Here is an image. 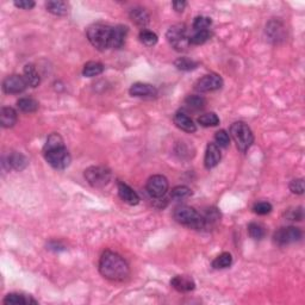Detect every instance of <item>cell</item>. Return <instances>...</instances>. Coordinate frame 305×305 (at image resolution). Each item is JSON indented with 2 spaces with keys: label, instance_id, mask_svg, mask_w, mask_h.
<instances>
[{
  "label": "cell",
  "instance_id": "e575fe53",
  "mask_svg": "<svg viewBox=\"0 0 305 305\" xmlns=\"http://www.w3.org/2000/svg\"><path fill=\"white\" fill-rule=\"evenodd\" d=\"M211 24H213V20H211L210 17L198 16V17H196L193 20V29H194V31L209 30V28L211 27Z\"/></svg>",
  "mask_w": 305,
  "mask_h": 305
},
{
  "label": "cell",
  "instance_id": "d4e9b609",
  "mask_svg": "<svg viewBox=\"0 0 305 305\" xmlns=\"http://www.w3.org/2000/svg\"><path fill=\"white\" fill-rule=\"evenodd\" d=\"M39 101L35 100L34 98H22L17 101V107L22 112L25 113H33L36 112L39 110Z\"/></svg>",
  "mask_w": 305,
  "mask_h": 305
},
{
  "label": "cell",
  "instance_id": "d6986e66",
  "mask_svg": "<svg viewBox=\"0 0 305 305\" xmlns=\"http://www.w3.org/2000/svg\"><path fill=\"white\" fill-rule=\"evenodd\" d=\"M2 303L7 305H27V304H37L39 302L34 299L31 296L23 295V293H8L4 298Z\"/></svg>",
  "mask_w": 305,
  "mask_h": 305
},
{
  "label": "cell",
  "instance_id": "83f0119b",
  "mask_svg": "<svg viewBox=\"0 0 305 305\" xmlns=\"http://www.w3.org/2000/svg\"><path fill=\"white\" fill-rule=\"evenodd\" d=\"M232 263V257L230 253H222L213 261V267L215 269H224L230 267Z\"/></svg>",
  "mask_w": 305,
  "mask_h": 305
},
{
  "label": "cell",
  "instance_id": "603a6c76",
  "mask_svg": "<svg viewBox=\"0 0 305 305\" xmlns=\"http://www.w3.org/2000/svg\"><path fill=\"white\" fill-rule=\"evenodd\" d=\"M46 11L48 12H50L51 14H54V16H66V14H68V10L69 6L68 4H67L66 1H61V0H55V1H48L45 4Z\"/></svg>",
  "mask_w": 305,
  "mask_h": 305
},
{
  "label": "cell",
  "instance_id": "4dcf8cb0",
  "mask_svg": "<svg viewBox=\"0 0 305 305\" xmlns=\"http://www.w3.org/2000/svg\"><path fill=\"white\" fill-rule=\"evenodd\" d=\"M248 232L252 239L262 240L266 236V228L260 223L253 222L248 225Z\"/></svg>",
  "mask_w": 305,
  "mask_h": 305
},
{
  "label": "cell",
  "instance_id": "d590c367",
  "mask_svg": "<svg viewBox=\"0 0 305 305\" xmlns=\"http://www.w3.org/2000/svg\"><path fill=\"white\" fill-rule=\"evenodd\" d=\"M215 141L216 144L219 148H228L230 144V137H229V133L225 130H219L215 135Z\"/></svg>",
  "mask_w": 305,
  "mask_h": 305
},
{
  "label": "cell",
  "instance_id": "484cf974",
  "mask_svg": "<svg viewBox=\"0 0 305 305\" xmlns=\"http://www.w3.org/2000/svg\"><path fill=\"white\" fill-rule=\"evenodd\" d=\"M104 72V66L100 62H95V61H89L84 66L83 75L86 78H93L101 74Z\"/></svg>",
  "mask_w": 305,
  "mask_h": 305
},
{
  "label": "cell",
  "instance_id": "9c48e42d",
  "mask_svg": "<svg viewBox=\"0 0 305 305\" xmlns=\"http://www.w3.org/2000/svg\"><path fill=\"white\" fill-rule=\"evenodd\" d=\"M147 192L152 198H161L168 191V180L164 175H153L148 179L146 185Z\"/></svg>",
  "mask_w": 305,
  "mask_h": 305
},
{
  "label": "cell",
  "instance_id": "3957f363",
  "mask_svg": "<svg viewBox=\"0 0 305 305\" xmlns=\"http://www.w3.org/2000/svg\"><path fill=\"white\" fill-rule=\"evenodd\" d=\"M87 39L89 43L98 50L104 51L106 49L111 48V36H112V27L103 23H95L89 25L86 31Z\"/></svg>",
  "mask_w": 305,
  "mask_h": 305
},
{
  "label": "cell",
  "instance_id": "f1b7e54d",
  "mask_svg": "<svg viewBox=\"0 0 305 305\" xmlns=\"http://www.w3.org/2000/svg\"><path fill=\"white\" fill-rule=\"evenodd\" d=\"M198 123L204 128L216 127L219 124V118L215 112H208V113H204V115L199 116Z\"/></svg>",
  "mask_w": 305,
  "mask_h": 305
},
{
  "label": "cell",
  "instance_id": "277c9868",
  "mask_svg": "<svg viewBox=\"0 0 305 305\" xmlns=\"http://www.w3.org/2000/svg\"><path fill=\"white\" fill-rule=\"evenodd\" d=\"M173 217L176 222L180 224L188 226L191 229H196V230H202L206 228V223L204 216H202L196 209L191 208L187 205H181L174 210Z\"/></svg>",
  "mask_w": 305,
  "mask_h": 305
},
{
  "label": "cell",
  "instance_id": "30bf717a",
  "mask_svg": "<svg viewBox=\"0 0 305 305\" xmlns=\"http://www.w3.org/2000/svg\"><path fill=\"white\" fill-rule=\"evenodd\" d=\"M223 86V79L218 74H206L203 78L197 81L194 88L196 91L205 93V92H214L219 89Z\"/></svg>",
  "mask_w": 305,
  "mask_h": 305
},
{
  "label": "cell",
  "instance_id": "52a82bcc",
  "mask_svg": "<svg viewBox=\"0 0 305 305\" xmlns=\"http://www.w3.org/2000/svg\"><path fill=\"white\" fill-rule=\"evenodd\" d=\"M85 179L93 187H104L111 180V172L103 166H92L85 171Z\"/></svg>",
  "mask_w": 305,
  "mask_h": 305
},
{
  "label": "cell",
  "instance_id": "cb8c5ba5",
  "mask_svg": "<svg viewBox=\"0 0 305 305\" xmlns=\"http://www.w3.org/2000/svg\"><path fill=\"white\" fill-rule=\"evenodd\" d=\"M23 77L25 78V80H27L28 85L30 87H37L40 85L41 79H40V75L37 73L36 68H35L34 65H27L24 67V75Z\"/></svg>",
  "mask_w": 305,
  "mask_h": 305
},
{
  "label": "cell",
  "instance_id": "8d00e7d4",
  "mask_svg": "<svg viewBox=\"0 0 305 305\" xmlns=\"http://www.w3.org/2000/svg\"><path fill=\"white\" fill-rule=\"evenodd\" d=\"M272 209H273L272 205L269 204L268 202H260V203H257V204L254 205L253 210H254L255 214L263 216V215H267V214L271 213Z\"/></svg>",
  "mask_w": 305,
  "mask_h": 305
},
{
  "label": "cell",
  "instance_id": "1f68e13d",
  "mask_svg": "<svg viewBox=\"0 0 305 305\" xmlns=\"http://www.w3.org/2000/svg\"><path fill=\"white\" fill-rule=\"evenodd\" d=\"M174 65H175V67L179 69V71L188 72L196 69L197 67H198V62H196L194 60L188 59V57H179V59L174 62Z\"/></svg>",
  "mask_w": 305,
  "mask_h": 305
},
{
  "label": "cell",
  "instance_id": "6da1fadb",
  "mask_svg": "<svg viewBox=\"0 0 305 305\" xmlns=\"http://www.w3.org/2000/svg\"><path fill=\"white\" fill-rule=\"evenodd\" d=\"M99 272L111 281H123L129 277V265L117 253L106 251L99 260Z\"/></svg>",
  "mask_w": 305,
  "mask_h": 305
},
{
  "label": "cell",
  "instance_id": "836d02e7",
  "mask_svg": "<svg viewBox=\"0 0 305 305\" xmlns=\"http://www.w3.org/2000/svg\"><path fill=\"white\" fill-rule=\"evenodd\" d=\"M192 191L187 187V186H176L171 192V198L174 200H184L191 197Z\"/></svg>",
  "mask_w": 305,
  "mask_h": 305
},
{
  "label": "cell",
  "instance_id": "8fae6325",
  "mask_svg": "<svg viewBox=\"0 0 305 305\" xmlns=\"http://www.w3.org/2000/svg\"><path fill=\"white\" fill-rule=\"evenodd\" d=\"M28 83L24 77L22 75H10L2 83V91L7 94H18V93L24 92L28 87Z\"/></svg>",
  "mask_w": 305,
  "mask_h": 305
},
{
  "label": "cell",
  "instance_id": "44dd1931",
  "mask_svg": "<svg viewBox=\"0 0 305 305\" xmlns=\"http://www.w3.org/2000/svg\"><path fill=\"white\" fill-rule=\"evenodd\" d=\"M17 112L12 107H2L0 111V124L2 128H12L17 123Z\"/></svg>",
  "mask_w": 305,
  "mask_h": 305
},
{
  "label": "cell",
  "instance_id": "f546056e",
  "mask_svg": "<svg viewBox=\"0 0 305 305\" xmlns=\"http://www.w3.org/2000/svg\"><path fill=\"white\" fill-rule=\"evenodd\" d=\"M185 105L192 110H202L206 105V99L202 95H188L185 99Z\"/></svg>",
  "mask_w": 305,
  "mask_h": 305
},
{
  "label": "cell",
  "instance_id": "7c38bea8",
  "mask_svg": "<svg viewBox=\"0 0 305 305\" xmlns=\"http://www.w3.org/2000/svg\"><path fill=\"white\" fill-rule=\"evenodd\" d=\"M129 93L132 97L137 98H154L158 94V89L155 86L150 85V84L144 83H136L130 87Z\"/></svg>",
  "mask_w": 305,
  "mask_h": 305
},
{
  "label": "cell",
  "instance_id": "ba28073f",
  "mask_svg": "<svg viewBox=\"0 0 305 305\" xmlns=\"http://www.w3.org/2000/svg\"><path fill=\"white\" fill-rule=\"evenodd\" d=\"M303 236V232L299 228L296 226H284V228L278 229L273 235V241L275 245L283 247L291 245V243L298 242Z\"/></svg>",
  "mask_w": 305,
  "mask_h": 305
},
{
  "label": "cell",
  "instance_id": "60d3db41",
  "mask_svg": "<svg viewBox=\"0 0 305 305\" xmlns=\"http://www.w3.org/2000/svg\"><path fill=\"white\" fill-rule=\"evenodd\" d=\"M186 5H187V2L181 1V0H178V1H173L172 2V6H173L174 10L176 11V12H182V11L185 10Z\"/></svg>",
  "mask_w": 305,
  "mask_h": 305
},
{
  "label": "cell",
  "instance_id": "74e56055",
  "mask_svg": "<svg viewBox=\"0 0 305 305\" xmlns=\"http://www.w3.org/2000/svg\"><path fill=\"white\" fill-rule=\"evenodd\" d=\"M290 190L295 194H303L304 193V180L303 179H293L290 182Z\"/></svg>",
  "mask_w": 305,
  "mask_h": 305
},
{
  "label": "cell",
  "instance_id": "f35d334b",
  "mask_svg": "<svg viewBox=\"0 0 305 305\" xmlns=\"http://www.w3.org/2000/svg\"><path fill=\"white\" fill-rule=\"evenodd\" d=\"M285 217L289 220H302V218H303V210H302V208L290 209L285 213Z\"/></svg>",
  "mask_w": 305,
  "mask_h": 305
},
{
  "label": "cell",
  "instance_id": "e0dca14e",
  "mask_svg": "<svg viewBox=\"0 0 305 305\" xmlns=\"http://www.w3.org/2000/svg\"><path fill=\"white\" fill-rule=\"evenodd\" d=\"M173 121H174V124H175L179 129L184 130V131L186 132L192 133L197 130V127H196V124H194V122L191 120V118L188 117L186 113L181 112V111L176 112L175 115H174Z\"/></svg>",
  "mask_w": 305,
  "mask_h": 305
},
{
  "label": "cell",
  "instance_id": "ab89813d",
  "mask_svg": "<svg viewBox=\"0 0 305 305\" xmlns=\"http://www.w3.org/2000/svg\"><path fill=\"white\" fill-rule=\"evenodd\" d=\"M14 6L22 8V10H31L35 7V1L33 0H19V1H14Z\"/></svg>",
  "mask_w": 305,
  "mask_h": 305
},
{
  "label": "cell",
  "instance_id": "7a4b0ae2",
  "mask_svg": "<svg viewBox=\"0 0 305 305\" xmlns=\"http://www.w3.org/2000/svg\"><path fill=\"white\" fill-rule=\"evenodd\" d=\"M45 161L55 170H65L71 164V155L65 146L63 138L59 133L49 135L43 148Z\"/></svg>",
  "mask_w": 305,
  "mask_h": 305
},
{
  "label": "cell",
  "instance_id": "ac0fdd59",
  "mask_svg": "<svg viewBox=\"0 0 305 305\" xmlns=\"http://www.w3.org/2000/svg\"><path fill=\"white\" fill-rule=\"evenodd\" d=\"M128 27L126 25H117L112 28V36H111V48L120 49L126 43V39L128 35Z\"/></svg>",
  "mask_w": 305,
  "mask_h": 305
},
{
  "label": "cell",
  "instance_id": "d6a6232c",
  "mask_svg": "<svg viewBox=\"0 0 305 305\" xmlns=\"http://www.w3.org/2000/svg\"><path fill=\"white\" fill-rule=\"evenodd\" d=\"M158 35L153 33V31L147 30V29H143V30L139 33V41L147 46L155 45L156 43H158Z\"/></svg>",
  "mask_w": 305,
  "mask_h": 305
},
{
  "label": "cell",
  "instance_id": "4fadbf2b",
  "mask_svg": "<svg viewBox=\"0 0 305 305\" xmlns=\"http://www.w3.org/2000/svg\"><path fill=\"white\" fill-rule=\"evenodd\" d=\"M285 27H284V24L280 20L273 19L266 25V35L274 43L285 40Z\"/></svg>",
  "mask_w": 305,
  "mask_h": 305
},
{
  "label": "cell",
  "instance_id": "4316f807",
  "mask_svg": "<svg viewBox=\"0 0 305 305\" xmlns=\"http://www.w3.org/2000/svg\"><path fill=\"white\" fill-rule=\"evenodd\" d=\"M211 36H213V34H211L210 30H199L194 31V33L188 37V41H190V44L200 45L208 42V41L211 39Z\"/></svg>",
  "mask_w": 305,
  "mask_h": 305
},
{
  "label": "cell",
  "instance_id": "7402d4cb",
  "mask_svg": "<svg viewBox=\"0 0 305 305\" xmlns=\"http://www.w3.org/2000/svg\"><path fill=\"white\" fill-rule=\"evenodd\" d=\"M4 164L8 165V168H13L16 171H23L27 168L29 165L28 159L25 158L23 154L20 153H12L8 155L7 161L4 162Z\"/></svg>",
  "mask_w": 305,
  "mask_h": 305
},
{
  "label": "cell",
  "instance_id": "9a60e30c",
  "mask_svg": "<svg viewBox=\"0 0 305 305\" xmlns=\"http://www.w3.org/2000/svg\"><path fill=\"white\" fill-rule=\"evenodd\" d=\"M171 286L179 292H190L196 289V283L188 275H175L171 280Z\"/></svg>",
  "mask_w": 305,
  "mask_h": 305
},
{
  "label": "cell",
  "instance_id": "5b68a950",
  "mask_svg": "<svg viewBox=\"0 0 305 305\" xmlns=\"http://www.w3.org/2000/svg\"><path fill=\"white\" fill-rule=\"evenodd\" d=\"M230 133L239 150L243 153L247 152L254 142V135H253L251 128L247 126L245 122L232 123L230 127Z\"/></svg>",
  "mask_w": 305,
  "mask_h": 305
},
{
  "label": "cell",
  "instance_id": "2e32d148",
  "mask_svg": "<svg viewBox=\"0 0 305 305\" xmlns=\"http://www.w3.org/2000/svg\"><path fill=\"white\" fill-rule=\"evenodd\" d=\"M118 194H120V198L123 200L124 203L129 205H137L139 203V197L138 194L130 187L129 185L124 184V182L120 181L118 182Z\"/></svg>",
  "mask_w": 305,
  "mask_h": 305
},
{
  "label": "cell",
  "instance_id": "ffe728a7",
  "mask_svg": "<svg viewBox=\"0 0 305 305\" xmlns=\"http://www.w3.org/2000/svg\"><path fill=\"white\" fill-rule=\"evenodd\" d=\"M129 16L130 19H131L136 25H138V27L141 28L147 27L150 22L149 13H148L146 8L143 7H133L132 10L130 11Z\"/></svg>",
  "mask_w": 305,
  "mask_h": 305
},
{
  "label": "cell",
  "instance_id": "5bb4252c",
  "mask_svg": "<svg viewBox=\"0 0 305 305\" xmlns=\"http://www.w3.org/2000/svg\"><path fill=\"white\" fill-rule=\"evenodd\" d=\"M220 159H222V154H220L219 147L216 143H209L204 156L205 167L208 170H213L219 164Z\"/></svg>",
  "mask_w": 305,
  "mask_h": 305
},
{
  "label": "cell",
  "instance_id": "8992f818",
  "mask_svg": "<svg viewBox=\"0 0 305 305\" xmlns=\"http://www.w3.org/2000/svg\"><path fill=\"white\" fill-rule=\"evenodd\" d=\"M167 41L175 49L176 51H186L188 45H190V41L187 36V28L185 24H174L168 29L166 34Z\"/></svg>",
  "mask_w": 305,
  "mask_h": 305
}]
</instances>
